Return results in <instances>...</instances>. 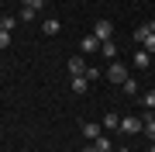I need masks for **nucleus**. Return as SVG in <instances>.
Segmentation results:
<instances>
[{"instance_id": "393cba45", "label": "nucleus", "mask_w": 155, "mask_h": 152, "mask_svg": "<svg viewBox=\"0 0 155 152\" xmlns=\"http://www.w3.org/2000/svg\"><path fill=\"white\" fill-rule=\"evenodd\" d=\"M148 152H155V142H152V149H148Z\"/></svg>"}, {"instance_id": "5701e85b", "label": "nucleus", "mask_w": 155, "mask_h": 152, "mask_svg": "<svg viewBox=\"0 0 155 152\" xmlns=\"http://www.w3.org/2000/svg\"><path fill=\"white\" fill-rule=\"evenodd\" d=\"M148 31H152V35H155V21H148Z\"/></svg>"}, {"instance_id": "6e6552de", "label": "nucleus", "mask_w": 155, "mask_h": 152, "mask_svg": "<svg viewBox=\"0 0 155 152\" xmlns=\"http://www.w3.org/2000/svg\"><path fill=\"white\" fill-rule=\"evenodd\" d=\"M141 124H145V135L155 142V111H148V114H145V118H141Z\"/></svg>"}, {"instance_id": "7ed1b4c3", "label": "nucleus", "mask_w": 155, "mask_h": 152, "mask_svg": "<svg viewBox=\"0 0 155 152\" xmlns=\"http://www.w3.org/2000/svg\"><path fill=\"white\" fill-rule=\"evenodd\" d=\"M93 35H97V42H110V38H114V24H110V21H97Z\"/></svg>"}, {"instance_id": "39448f33", "label": "nucleus", "mask_w": 155, "mask_h": 152, "mask_svg": "<svg viewBox=\"0 0 155 152\" xmlns=\"http://www.w3.org/2000/svg\"><path fill=\"white\" fill-rule=\"evenodd\" d=\"M69 83H72V93H76V97H83V93L90 90V79H86V76H72Z\"/></svg>"}, {"instance_id": "b1692460", "label": "nucleus", "mask_w": 155, "mask_h": 152, "mask_svg": "<svg viewBox=\"0 0 155 152\" xmlns=\"http://www.w3.org/2000/svg\"><path fill=\"white\" fill-rule=\"evenodd\" d=\"M114 152H131V149H114Z\"/></svg>"}, {"instance_id": "9d476101", "label": "nucleus", "mask_w": 155, "mask_h": 152, "mask_svg": "<svg viewBox=\"0 0 155 152\" xmlns=\"http://www.w3.org/2000/svg\"><path fill=\"white\" fill-rule=\"evenodd\" d=\"M93 149L97 152H114V142L107 138V135H100V138H93Z\"/></svg>"}, {"instance_id": "ddd939ff", "label": "nucleus", "mask_w": 155, "mask_h": 152, "mask_svg": "<svg viewBox=\"0 0 155 152\" xmlns=\"http://www.w3.org/2000/svg\"><path fill=\"white\" fill-rule=\"evenodd\" d=\"M14 24H17V17H11V14H0V31H14Z\"/></svg>"}, {"instance_id": "9b49d317", "label": "nucleus", "mask_w": 155, "mask_h": 152, "mask_svg": "<svg viewBox=\"0 0 155 152\" xmlns=\"http://www.w3.org/2000/svg\"><path fill=\"white\" fill-rule=\"evenodd\" d=\"M100 52H104L107 59H117V42L110 38V42H100Z\"/></svg>"}, {"instance_id": "f257e3e1", "label": "nucleus", "mask_w": 155, "mask_h": 152, "mask_svg": "<svg viewBox=\"0 0 155 152\" xmlns=\"http://www.w3.org/2000/svg\"><path fill=\"white\" fill-rule=\"evenodd\" d=\"M107 79L121 86L124 79H127V66H124V62H117V59H114V62H110V69H107Z\"/></svg>"}, {"instance_id": "4be33fe9", "label": "nucleus", "mask_w": 155, "mask_h": 152, "mask_svg": "<svg viewBox=\"0 0 155 152\" xmlns=\"http://www.w3.org/2000/svg\"><path fill=\"white\" fill-rule=\"evenodd\" d=\"M83 152H97V149H93V142H90V145H86V149H83Z\"/></svg>"}, {"instance_id": "1a4fd4ad", "label": "nucleus", "mask_w": 155, "mask_h": 152, "mask_svg": "<svg viewBox=\"0 0 155 152\" xmlns=\"http://www.w3.org/2000/svg\"><path fill=\"white\" fill-rule=\"evenodd\" d=\"M148 62H152V56H148L145 49H138V52H134V69H148Z\"/></svg>"}, {"instance_id": "dca6fc26", "label": "nucleus", "mask_w": 155, "mask_h": 152, "mask_svg": "<svg viewBox=\"0 0 155 152\" xmlns=\"http://www.w3.org/2000/svg\"><path fill=\"white\" fill-rule=\"evenodd\" d=\"M141 49H145V52H148V56H155V35H152V31H148V38H145V42H141Z\"/></svg>"}, {"instance_id": "f8f14e48", "label": "nucleus", "mask_w": 155, "mask_h": 152, "mask_svg": "<svg viewBox=\"0 0 155 152\" xmlns=\"http://www.w3.org/2000/svg\"><path fill=\"white\" fill-rule=\"evenodd\" d=\"M104 128H107V131L121 128V114H114V111H110V114H107V118H104Z\"/></svg>"}, {"instance_id": "20e7f679", "label": "nucleus", "mask_w": 155, "mask_h": 152, "mask_svg": "<svg viewBox=\"0 0 155 152\" xmlns=\"http://www.w3.org/2000/svg\"><path fill=\"white\" fill-rule=\"evenodd\" d=\"M69 76H86V62H83V56H72V59H69Z\"/></svg>"}, {"instance_id": "f3484780", "label": "nucleus", "mask_w": 155, "mask_h": 152, "mask_svg": "<svg viewBox=\"0 0 155 152\" xmlns=\"http://www.w3.org/2000/svg\"><path fill=\"white\" fill-rule=\"evenodd\" d=\"M141 104L148 107V111H155V90H148V93H141Z\"/></svg>"}, {"instance_id": "412c9836", "label": "nucleus", "mask_w": 155, "mask_h": 152, "mask_svg": "<svg viewBox=\"0 0 155 152\" xmlns=\"http://www.w3.org/2000/svg\"><path fill=\"white\" fill-rule=\"evenodd\" d=\"M24 7H35V11H41V7H45V0H24Z\"/></svg>"}, {"instance_id": "4468645a", "label": "nucleus", "mask_w": 155, "mask_h": 152, "mask_svg": "<svg viewBox=\"0 0 155 152\" xmlns=\"http://www.w3.org/2000/svg\"><path fill=\"white\" fill-rule=\"evenodd\" d=\"M121 90H124L127 97H138V83H134V79H131V76H127V79H124V83H121Z\"/></svg>"}, {"instance_id": "6ab92c4d", "label": "nucleus", "mask_w": 155, "mask_h": 152, "mask_svg": "<svg viewBox=\"0 0 155 152\" xmlns=\"http://www.w3.org/2000/svg\"><path fill=\"white\" fill-rule=\"evenodd\" d=\"M35 14H38L35 7H24V11H21V21H35Z\"/></svg>"}, {"instance_id": "a211bd4d", "label": "nucleus", "mask_w": 155, "mask_h": 152, "mask_svg": "<svg viewBox=\"0 0 155 152\" xmlns=\"http://www.w3.org/2000/svg\"><path fill=\"white\" fill-rule=\"evenodd\" d=\"M148 38V24H138V28H134V42H145Z\"/></svg>"}, {"instance_id": "2eb2a0df", "label": "nucleus", "mask_w": 155, "mask_h": 152, "mask_svg": "<svg viewBox=\"0 0 155 152\" xmlns=\"http://www.w3.org/2000/svg\"><path fill=\"white\" fill-rule=\"evenodd\" d=\"M59 28H62L59 21H41V31L45 35H59Z\"/></svg>"}, {"instance_id": "0eeeda50", "label": "nucleus", "mask_w": 155, "mask_h": 152, "mask_svg": "<svg viewBox=\"0 0 155 152\" xmlns=\"http://www.w3.org/2000/svg\"><path fill=\"white\" fill-rule=\"evenodd\" d=\"M79 49H83L86 56H90V52H100V42H97V35H86V38L79 42Z\"/></svg>"}, {"instance_id": "423d86ee", "label": "nucleus", "mask_w": 155, "mask_h": 152, "mask_svg": "<svg viewBox=\"0 0 155 152\" xmlns=\"http://www.w3.org/2000/svg\"><path fill=\"white\" fill-rule=\"evenodd\" d=\"M79 131H83L90 142H93V138H100V124H93V121H83V124H79Z\"/></svg>"}, {"instance_id": "f03ea898", "label": "nucleus", "mask_w": 155, "mask_h": 152, "mask_svg": "<svg viewBox=\"0 0 155 152\" xmlns=\"http://www.w3.org/2000/svg\"><path fill=\"white\" fill-rule=\"evenodd\" d=\"M121 131L124 135H141L145 124H141V118H131V114H127V118H121Z\"/></svg>"}, {"instance_id": "aec40b11", "label": "nucleus", "mask_w": 155, "mask_h": 152, "mask_svg": "<svg viewBox=\"0 0 155 152\" xmlns=\"http://www.w3.org/2000/svg\"><path fill=\"white\" fill-rule=\"evenodd\" d=\"M11 45V31H0V49H7Z\"/></svg>"}]
</instances>
